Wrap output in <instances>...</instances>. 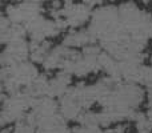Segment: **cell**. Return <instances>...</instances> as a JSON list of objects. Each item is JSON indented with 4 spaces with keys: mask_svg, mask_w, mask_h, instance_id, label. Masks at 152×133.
Wrapping results in <instances>:
<instances>
[{
    "mask_svg": "<svg viewBox=\"0 0 152 133\" xmlns=\"http://www.w3.org/2000/svg\"><path fill=\"white\" fill-rule=\"evenodd\" d=\"M13 133H35V126L27 123L26 120L18 121L15 129H13Z\"/></svg>",
    "mask_w": 152,
    "mask_h": 133,
    "instance_id": "cell-1",
    "label": "cell"
},
{
    "mask_svg": "<svg viewBox=\"0 0 152 133\" xmlns=\"http://www.w3.org/2000/svg\"><path fill=\"white\" fill-rule=\"evenodd\" d=\"M143 1H144V3H148V1H150V0H143Z\"/></svg>",
    "mask_w": 152,
    "mask_h": 133,
    "instance_id": "cell-2",
    "label": "cell"
},
{
    "mask_svg": "<svg viewBox=\"0 0 152 133\" xmlns=\"http://www.w3.org/2000/svg\"><path fill=\"white\" fill-rule=\"evenodd\" d=\"M16 1H20V0H16Z\"/></svg>",
    "mask_w": 152,
    "mask_h": 133,
    "instance_id": "cell-3",
    "label": "cell"
}]
</instances>
